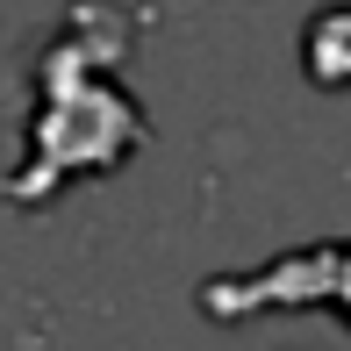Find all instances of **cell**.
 <instances>
[{
    "label": "cell",
    "instance_id": "obj_1",
    "mask_svg": "<svg viewBox=\"0 0 351 351\" xmlns=\"http://www.w3.org/2000/svg\"><path fill=\"white\" fill-rule=\"evenodd\" d=\"M301 72L315 86H351V0H330L308 29H301Z\"/></svg>",
    "mask_w": 351,
    "mask_h": 351
},
{
    "label": "cell",
    "instance_id": "obj_2",
    "mask_svg": "<svg viewBox=\"0 0 351 351\" xmlns=\"http://www.w3.org/2000/svg\"><path fill=\"white\" fill-rule=\"evenodd\" d=\"M330 273H337V280H330V301L351 315V251H330Z\"/></svg>",
    "mask_w": 351,
    "mask_h": 351
}]
</instances>
